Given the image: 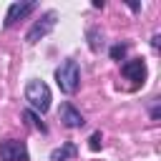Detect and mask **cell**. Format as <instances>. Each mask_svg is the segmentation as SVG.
<instances>
[{
	"mask_svg": "<svg viewBox=\"0 0 161 161\" xmlns=\"http://www.w3.org/2000/svg\"><path fill=\"white\" fill-rule=\"evenodd\" d=\"M0 161H30L25 141H18V138L0 141Z\"/></svg>",
	"mask_w": 161,
	"mask_h": 161,
	"instance_id": "277c9868",
	"label": "cell"
},
{
	"mask_svg": "<svg viewBox=\"0 0 161 161\" xmlns=\"http://www.w3.org/2000/svg\"><path fill=\"white\" fill-rule=\"evenodd\" d=\"M25 101L30 103V111L33 113L43 116L50 108V88L43 80H38V78L35 80H28V86H25Z\"/></svg>",
	"mask_w": 161,
	"mask_h": 161,
	"instance_id": "7a4b0ae2",
	"label": "cell"
},
{
	"mask_svg": "<svg viewBox=\"0 0 161 161\" xmlns=\"http://www.w3.org/2000/svg\"><path fill=\"white\" fill-rule=\"evenodd\" d=\"M158 40H161V35L153 33V38H151V48H153V50H158Z\"/></svg>",
	"mask_w": 161,
	"mask_h": 161,
	"instance_id": "4fadbf2b",
	"label": "cell"
},
{
	"mask_svg": "<svg viewBox=\"0 0 161 161\" xmlns=\"http://www.w3.org/2000/svg\"><path fill=\"white\" fill-rule=\"evenodd\" d=\"M101 146H103V133H101V131H93L91 138H88V148H91V151H98Z\"/></svg>",
	"mask_w": 161,
	"mask_h": 161,
	"instance_id": "7c38bea8",
	"label": "cell"
},
{
	"mask_svg": "<svg viewBox=\"0 0 161 161\" xmlns=\"http://www.w3.org/2000/svg\"><path fill=\"white\" fill-rule=\"evenodd\" d=\"M86 38H88V48H91L93 53H98V50L103 48V33H101V28H88Z\"/></svg>",
	"mask_w": 161,
	"mask_h": 161,
	"instance_id": "9c48e42d",
	"label": "cell"
},
{
	"mask_svg": "<svg viewBox=\"0 0 161 161\" xmlns=\"http://www.w3.org/2000/svg\"><path fill=\"white\" fill-rule=\"evenodd\" d=\"M55 23H58V13H55V10L43 13V15H40V20H35V23H33V28L25 33V43H28V45H35L40 38H45V35L55 28Z\"/></svg>",
	"mask_w": 161,
	"mask_h": 161,
	"instance_id": "3957f363",
	"label": "cell"
},
{
	"mask_svg": "<svg viewBox=\"0 0 161 161\" xmlns=\"http://www.w3.org/2000/svg\"><path fill=\"white\" fill-rule=\"evenodd\" d=\"M58 118H60V123H63L65 128H80V126H86V118L80 116V111H78L73 103H60Z\"/></svg>",
	"mask_w": 161,
	"mask_h": 161,
	"instance_id": "52a82bcc",
	"label": "cell"
},
{
	"mask_svg": "<svg viewBox=\"0 0 161 161\" xmlns=\"http://www.w3.org/2000/svg\"><path fill=\"white\" fill-rule=\"evenodd\" d=\"M75 153H78V146L70 143V141H65L63 146H58V148L50 151V161H70V158H75Z\"/></svg>",
	"mask_w": 161,
	"mask_h": 161,
	"instance_id": "ba28073f",
	"label": "cell"
},
{
	"mask_svg": "<svg viewBox=\"0 0 161 161\" xmlns=\"http://www.w3.org/2000/svg\"><path fill=\"white\" fill-rule=\"evenodd\" d=\"M151 118L158 121V103H153V108H151Z\"/></svg>",
	"mask_w": 161,
	"mask_h": 161,
	"instance_id": "5bb4252c",
	"label": "cell"
},
{
	"mask_svg": "<svg viewBox=\"0 0 161 161\" xmlns=\"http://www.w3.org/2000/svg\"><path fill=\"white\" fill-rule=\"evenodd\" d=\"M55 83H58V88H60L65 96H73V93L78 91V86H80V68H78V63H75L73 58L63 60V63L55 68Z\"/></svg>",
	"mask_w": 161,
	"mask_h": 161,
	"instance_id": "6da1fadb",
	"label": "cell"
},
{
	"mask_svg": "<svg viewBox=\"0 0 161 161\" xmlns=\"http://www.w3.org/2000/svg\"><path fill=\"white\" fill-rule=\"evenodd\" d=\"M128 8H131L133 13H138V10H141V5H138V3H128Z\"/></svg>",
	"mask_w": 161,
	"mask_h": 161,
	"instance_id": "9a60e30c",
	"label": "cell"
},
{
	"mask_svg": "<svg viewBox=\"0 0 161 161\" xmlns=\"http://www.w3.org/2000/svg\"><path fill=\"white\" fill-rule=\"evenodd\" d=\"M23 118H25V121H28V123H30L35 131H40V133H48V126H45V123L40 121V116H38V113H33L30 108H28V111H23Z\"/></svg>",
	"mask_w": 161,
	"mask_h": 161,
	"instance_id": "30bf717a",
	"label": "cell"
},
{
	"mask_svg": "<svg viewBox=\"0 0 161 161\" xmlns=\"http://www.w3.org/2000/svg\"><path fill=\"white\" fill-rule=\"evenodd\" d=\"M126 50H128V43H118V45L111 48V58L113 60H123L126 58Z\"/></svg>",
	"mask_w": 161,
	"mask_h": 161,
	"instance_id": "8fae6325",
	"label": "cell"
},
{
	"mask_svg": "<svg viewBox=\"0 0 161 161\" xmlns=\"http://www.w3.org/2000/svg\"><path fill=\"white\" fill-rule=\"evenodd\" d=\"M121 75L128 78V80H133V83H143L146 75H148L146 60H143V58H131V60H126V63L121 65Z\"/></svg>",
	"mask_w": 161,
	"mask_h": 161,
	"instance_id": "8992f818",
	"label": "cell"
},
{
	"mask_svg": "<svg viewBox=\"0 0 161 161\" xmlns=\"http://www.w3.org/2000/svg\"><path fill=\"white\" fill-rule=\"evenodd\" d=\"M35 8H38V3H33V0H28V3H13V5L8 8V13H5V20H3V25H5V28H13L18 20L28 18V15H30Z\"/></svg>",
	"mask_w": 161,
	"mask_h": 161,
	"instance_id": "5b68a950",
	"label": "cell"
}]
</instances>
